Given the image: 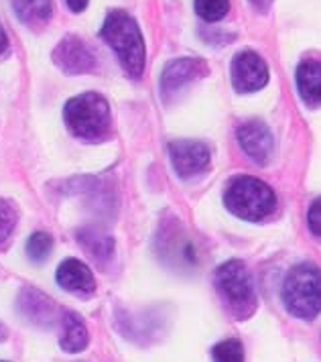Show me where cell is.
Listing matches in <instances>:
<instances>
[{"instance_id": "1", "label": "cell", "mask_w": 321, "mask_h": 362, "mask_svg": "<svg viewBox=\"0 0 321 362\" xmlns=\"http://www.w3.org/2000/svg\"><path fill=\"white\" fill-rule=\"evenodd\" d=\"M100 35L116 51L124 71L132 78H139L145 69L146 51L145 39L136 21L124 11H112Z\"/></svg>"}, {"instance_id": "2", "label": "cell", "mask_w": 321, "mask_h": 362, "mask_svg": "<svg viewBox=\"0 0 321 362\" xmlns=\"http://www.w3.org/2000/svg\"><path fill=\"white\" fill-rule=\"evenodd\" d=\"M226 208L242 220L258 222L269 214H273L276 208L274 192L264 181L242 175L230 181L224 194Z\"/></svg>"}, {"instance_id": "3", "label": "cell", "mask_w": 321, "mask_h": 362, "mask_svg": "<svg viewBox=\"0 0 321 362\" xmlns=\"http://www.w3.org/2000/svg\"><path fill=\"white\" fill-rule=\"evenodd\" d=\"M285 305L295 317L313 320L321 312V269L315 264H297L285 279Z\"/></svg>"}, {"instance_id": "4", "label": "cell", "mask_w": 321, "mask_h": 362, "mask_svg": "<svg viewBox=\"0 0 321 362\" xmlns=\"http://www.w3.org/2000/svg\"><path fill=\"white\" fill-rule=\"evenodd\" d=\"M216 289L236 320H246L257 310L252 277L240 261H228L216 271Z\"/></svg>"}, {"instance_id": "5", "label": "cell", "mask_w": 321, "mask_h": 362, "mask_svg": "<svg viewBox=\"0 0 321 362\" xmlns=\"http://www.w3.org/2000/svg\"><path fill=\"white\" fill-rule=\"evenodd\" d=\"M65 122L69 131L86 141H98L110 129V106L100 94H81L65 104Z\"/></svg>"}, {"instance_id": "6", "label": "cell", "mask_w": 321, "mask_h": 362, "mask_svg": "<svg viewBox=\"0 0 321 362\" xmlns=\"http://www.w3.org/2000/svg\"><path fill=\"white\" fill-rule=\"evenodd\" d=\"M269 82V67L264 59L255 51H240L232 62V83L234 88L246 94L257 92Z\"/></svg>"}, {"instance_id": "7", "label": "cell", "mask_w": 321, "mask_h": 362, "mask_svg": "<svg viewBox=\"0 0 321 362\" xmlns=\"http://www.w3.org/2000/svg\"><path fill=\"white\" fill-rule=\"evenodd\" d=\"M171 163L181 180L204 173L209 167V148L199 141H177L169 147Z\"/></svg>"}, {"instance_id": "8", "label": "cell", "mask_w": 321, "mask_h": 362, "mask_svg": "<svg viewBox=\"0 0 321 362\" xmlns=\"http://www.w3.org/2000/svg\"><path fill=\"white\" fill-rule=\"evenodd\" d=\"M206 71L208 69H206V64L202 59L183 57V59L171 62L160 74V96L165 100L173 98L179 90H183L193 80L202 78Z\"/></svg>"}, {"instance_id": "9", "label": "cell", "mask_w": 321, "mask_h": 362, "mask_svg": "<svg viewBox=\"0 0 321 362\" xmlns=\"http://www.w3.org/2000/svg\"><path fill=\"white\" fill-rule=\"evenodd\" d=\"M55 64L64 69L65 74H86L96 67V57L92 49L81 41L80 37H65L53 53Z\"/></svg>"}, {"instance_id": "10", "label": "cell", "mask_w": 321, "mask_h": 362, "mask_svg": "<svg viewBox=\"0 0 321 362\" xmlns=\"http://www.w3.org/2000/svg\"><path fill=\"white\" fill-rule=\"evenodd\" d=\"M238 141L244 153L258 165H264L273 155V134L262 120H250L238 129Z\"/></svg>"}, {"instance_id": "11", "label": "cell", "mask_w": 321, "mask_h": 362, "mask_svg": "<svg viewBox=\"0 0 321 362\" xmlns=\"http://www.w3.org/2000/svg\"><path fill=\"white\" fill-rule=\"evenodd\" d=\"M57 283L67 289V291H78V293H94L96 281L92 271L76 259H67L65 263L59 264L57 269Z\"/></svg>"}, {"instance_id": "12", "label": "cell", "mask_w": 321, "mask_h": 362, "mask_svg": "<svg viewBox=\"0 0 321 362\" xmlns=\"http://www.w3.org/2000/svg\"><path fill=\"white\" fill-rule=\"evenodd\" d=\"M21 313L37 326H51L55 322V305L37 289H25L18 299Z\"/></svg>"}, {"instance_id": "13", "label": "cell", "mask_w": 321, "mask_h": 362, "mask_svg": "<svg viewBox=\"0 0 321 362\" xmlns=\"http://www.w3.org/2000/svg\"><path fill=\"white\" fill-rule=\"evenodd\" d=\"M297 88L309 106L321 104V62H303L297 69Z\"/></svg>"}, {"instance_id": "14", "label": "cell", "mask_w": 321, "mask_h": 362, "mask_svg": "<svg viewBox=\"0 0 321 362\" xmlns=\"http://www.w3.org/2000/svg\"><path fill=\"white\" fill-rule=\"evenodd\" d=\"M62 326H64V332H62V348L65 352H81L86 346H88V329H86V324L81 322L80 317L74 312H64L62 315Z\"/></svg>"}, {"instance_id": "15", "label": "cell", "mask_w": 321, "mask_h": 362, "mask_svg": "<svg viewBox=\"0 0 321 362\" xmlns=\"http://www.w3.org/2000/svg\"><path fill=\"white\" fill-rule=\"evenodd\" d=\"M13 8L25 25H43L53 13L51 0H13Z\"/></svg>"}, {"instance_id": "16", "label": "cell", "mask_w": 321, "mask_h": 362, "mask_svg": "<svg viewBox=\"0 0 321 362\" xmlns=\"http://www.w3.org/2000/svg\"><path fill=\"white\" fill-rule=\"evenodd\" d=\"M78 238L81 240L83 248L98 261H108L112 257L114 240L110 236H106V234L98 230H81L78 234Z\"/></svg>"}, {"instance_id": "17", "label": "cell", "mask_w": 321, "mask_h": 362, "mask_svg": "<svg viewBox=\"0 0 321 362\" xmlns=\"http://www.w3.org/2000/svg\"><path fill=\"white\" fill-rule=\"evenodd\" d=\"M230 11V0H195V13L208 23L224 18Z\"/></svg>"}, {"instance_id": "18", "label": "cell", "mask_w": 321, "mask_h": 362, "mask_svg": "<svg viewBox=\"0 0 321 362\" xmlns=\"http://www.w3.org/2000/svg\"><path fill=\"white\" fill-rule=\"evenodd\" d=\"M51 247H53V240H51V236H49L47 232H35L29 238V243H27V255H29L31 261L41 263L43 259L49 257Z\"/></svg>"}, {"instance_id": "19", "label": "cell", "mask_w": 321, "mask_h": 362, "mask_svg": "<svg viewBox=\"0 0 321 362\" xmlns=\"http://www.w3.org/2000/svg\"><path fill=\"white\" fill-rule=\"evenodd\" d=\"M214 362H244V350L238 340H224L211 350Z\"/></svg>"}, {"instance_id": "20", "label": "cell", "mask_w": 321, "mask_h": 362, "mask_svg": "<svg viewBox=\"0 0 321 362\" xmlns=\"http://www.w3.org/2000/svg\"><path fill=\"white\" fill-rule=\"evenodd\" d=\"M15 224H16L15 210L11 208V204H8V202L0 199V243H4V240L13 234V230H15Z\"/></svg>"}, {"instance_id": "21", "label": "cell", "mask_w": 321, "mask_h": 362, "mask_svg": "<svg viewBox=\"0 0 321 362\" xmlns=\"http://www.w3.org/2000/svg\"><path fill=\"white\" fill-rule=\"evenodd\" d=\"M307 222H309V228L315 236H321V198H317L311 208H309V214H307Z\"/></svg>"}, {"instance_id": "22", "label": "cell", "mask_w": 321, "mask_h": 362, "mask_svg": "<svg viewBox=\"0 0 321 362\" xmlns=\"http://www.w3.org/2000/svg\"><path fill=\"white\" fill-rule=\"evenodd\" d=\"M88 2H90V0H67V6H69L74 13H81V11H86Z\"/></svg>"}, {"instance_id": "23", "label": "cell", "mask_w": 321, "mask_h": 362, "mask_svg": "<svg viewBox=\"0 0 321 362\" xmlns=\"http://www.w3.org/2000/svg\"><path fill=\"white\" fill-rule=\"evenodd\" d=\"M250 2H252V6L258 8V11H267L273 4V0H250Z\"/></svg>"}, {"instance_id": "24", "label": "cell", "mask_w": 321, "mask_h": 362, "mask_svg": "<svg viewBox=\"0 0 321 362\" xmlns=\"http://www.w3.org/2000/svg\"><path fill=\"white\" fill-rule=\"evenodd\" d=\"M6 45H8V39H6V33H4L2 25H0V53L6 49Z\"/></svg>"}, {"instance_id": "25", "label": "cell", "mask_w": 321, "mask_h": 362, "mask_svg": "<svg viewBox=\"0 0 321 362\" xmlns=\"http://www.w3.org/2000/svg\"><path fill=\"white\" fill-rule=\"evenodd\" d=\"M4 336H6V329H4V326H2V324H0V340H2V338H4Z\"/></svg>"}]
</instances>
